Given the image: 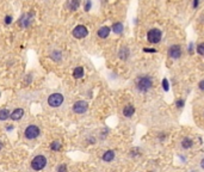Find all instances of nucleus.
<instances>
[{"mask_svg":"<svg viewBox=\"0 0 204 172\" xmlns=\"http://www.w3.org/2000/svg\"><path fill=\"white\" fill-rule=\"evenodd\" d=\"M162 89H163V91H166V92L170 90V82H168V80L166 79V78L162 79Z\"/></svg>","mask_w":204,"mask_h":172,"instance_id":"5701e85b","label":"nucleus"},{"mask_svg":"<svg viewBox=\"0 0 204 172\" xmlns=\"http://www.w3.org/2000/svg\"><path fill=\"white\" fill-rule=\"evenodd\" d=\"M24 134H25V137H26V139L32 140V139H36V137L41 134V130H40V128L37 127V126H33V124H32V126L26 127Z\"/></svg>","mask_w":204,"mask_h":172,"instance_id":"0eeeda50","label":"nucleus"},{"mask_svg":"<svg viewBox=\"0 0 204 172\" xmlns=\"http://www.w3.org/2000/svg\"><path fill=\"white\" fill-rule=\"evenodd\" d=\"M45 165H47V159L43 156H37L31 161V167L35 171H41L42 168L45 167Z\"/></svg>","mask_w":204,"mask_h":172,"instance_id":"7ed1b4c3","label":"nucleus"},{"mask_svg":"<svg viewBox=\"0 0 204 172\" xmlns=\"http://www.w3.org/2000/svg\"><path fill=\"white\" fill-rule=\"evenodd\" d=\"M88 109V103L85 102V100H78L74 103L73 105V111L78 114V115H81V114H85Z\"/></svg>","mask_w":204,"mask_h":172,"instance_id":"1a4fd4ad","label":"nucleus"},{"mask_svg":"<svg viewBox=\"0 0 204 172\" xmlns=\"http://www.w3.org/2000/svg\"><path fill=\"white\" fill-rule=\"evenodd\" d=\"M123 29H124V26H123V24L119 23V22L115 23V24L112 25V28H111V30H112L115 33H117V35H121V33L123 32Z\"/></svg>","mask_w":204,"mask_h":172,"instance_id":"a211bd4d","label":"nucleus"},{"mask_svg":"<svg viewBox=\"0 0 204 172\" xmlns=\"http://www.w3.org/2000/svg\"><path fill=\"white\" fill-rule=\"evenodd\" d=\"M91 7H92V1H91V0H86V3H85V11L88 12L91 10Z\"/></svg>","mask_w":204,"mask_h":172,"instance_id":"393cba45","label":"nucleus"},{"mask_svg":"<svg viewBox=\"0 0 204 172\" xmlns=\"http://www.w3.org/2000/svg\"><path fill=\"white\" fill-rule=\"evenodd\" d=\"M192 47H193V44L190 43V47H189V53H190V54H192Z\"/></svg>","mask_w":204,"mask_h":172,"instance_id":"7c9ffc66","label":"nucleus"},{"mask_svg":"<svg viewBox=\"0 0 204 172\" xmlns=\"http://www.w3.org/2000/svg\"><path fill=\"white\" fill-rule=\"evenodd\" d=\"M110 31H111V29L109 28V26H102L99 30H98V36L100 37V38H107L109 37V35H110Z\"/></svg>","mask_w":204,"mask_h":172,"instance_id":"4468645a","label":"nucleus"},{"mask_svg":"<svg viewBox=\"0 0 204 172\" xmlns=\"http://www.w3.org/2000/svg\"><path fill=\"white\" fill-rule=\"evenodd\" d=\"M23 115H24V110L22 108H18V109H16L11 112L10 117L13 119V121H19V119L23 117Z\"/></svg>","mask_w":204,"mask_h":172,"instance_id":"9b49d317","label":"nucleus"},{"mask_svg":"<svg viewBox=\"0 0 204 172\" xmlns=\"http://www.w3.org/2000/svg\"><path fill=\"white\" fill-rule=\"evenodd\" d=\"M184 104H185V100H184V99H181V98H179V99H177V100H176V105H177L178 108H183V107H184Z\"/></svg>","mask_w":204,"mask_h":172,"instance_id":"b1692460","label":"nucleus"},{"mask_svg":"<svg viewBox=\"0 0 204 172\" xmlns=\"http://www.w3.org/2000/svg\"><path fill=\"white\" fill-rule=\"evenodd\" d=\"M130 56V49L128 47H122L119 50H118V58L121 60H128V58Z\"/></svg>","mask_w":204,"mask_h":172,"instance_id":"9d476101","label":"nucleus"},{"mask_svg":"<svg viewBox=\"0 0 204 172\" xmlns=\"http://www.w3.org/2000/svg\"><path fill=\"white\" fill-rule=\"evenodd\" d=\"M162 38V32L160 29L158 28H152L151 30H148L147 32V41L152 43V44H156L161 41Z\"/></svg>","mask_w":204,"mask_h":172,"instance_id":"f03ea898","label":"nucleus"},{"mask_svg":"<svg viewBox=\"0 0 204 172\" xmlns=\"http://www.w3.org/2000/svg\"><path fill=\"white\" fill-rule=\"evenodd\" d=\"M190 172H198L197 170H192V171H190Z\"/></svg>","mask_w":204,"mask_h":172,"instance_id":"473e14b6","label":"nucleus"},{"mask_svg":"<svg viewBox=\"0 0 204 172\" xmlns=\"http://www.w3.org/2000/svg\"><path fill=\"white\" fill-rule=\"evenodd\" d=\"M200 167H202V168L204 170V158H203V159L200 160Z\"/></svg>","mask_w":204,"mask_h":172,"instance_id":"2f4dec72","label":"nucleus"},{"mask_svg":"<svg viewBox=\"0 0 204 172\" xmlns=\"http://www.w3.org/2000/svg\"><path fill=\"white\" fill-rule=\"evenodd\" d=\"M73 77L75 78V79H80L84 77V68L81 66L79 67H75L74 68V71H73Z\"/></svg>","mask_w":204,"mask_h":172,"instance_id":"f3484780","label":"nucleus"},{"mask_svg":"<svg viewBox=\"0 0 204 172\" xmlns=\"http://www.w3.org/2000/svg\"><path fill=\"white\" fill-rule=\"evenodd\" d=\"M181 54H183V50H181V47L179 44H173L168 48L167 50V55L168 58L173 59V60H177V59H180L181 58Z\"/></svg>","mask_w":204,"mask_h":172,"instance_id":"423d86ee","label":"nucleus"},{"mask_svg":"<svg viewBox=\"0 0 204 172\" xmlns=\"http://www.w3.org/2000/svg\"><path fill=\"white\" fill-rule=\"evenodd\" d=\"M199 5V0H193V3H192V7L193 9H197Z\"/></svg>","mask_w":204,"mask_h":172,"instance_id":"c756f323","label":"nucleus"},{"mask_svg":"<svg viewBox=\"0 0 204 172\" xmlns=\"http://www.w3.org/2000/svg\"><path fill=\"white\" fill-rule=\"evenodd\" d=\"M10 111L7 109H1L0 110V121H5V119H7L10 117Z\"/></svg>","mask_w":204,"mask_h":172,"instance_id":"aec40b11","label":"nucleus"},{"mask_svg":"<svg viewBox=\"0 0 204 172\" xmlns=\"http://www.w3.org/2000/svg\"><path fill=\"white\" fill-rule=\"evenodd\" d=\"M72 33H73V36L75 38L81 40V38H84V37H86L88 35V30H87V28L85 25H77L75 28L73 29Z\"/></svg>","mask_w":204,"mask_h":172,"instance_id":"6e6552de","label":"nucleus"},{"mask_svg":"<svg viewBox=\"0 0 204 172\" xmlns=\"http://www.w3.org/2000/svg\"><path fill=\"white\" fill-rule=\"evenodd\" d=\"M144 53H156V49H151V48H143Z\"/></svg>","mask_w":204,"mask_h":172,"instance_id":"cd10ccee","label":"nucleus"},{"mask_svg":"<svg viewBox=\"0 0 204 172\" xmlns=\"http://www.w3.org/2000/svg\"><path fill=\"white\" fill-rule=\"evenodd\" d=\"M1 147H3V145H1V142H0V149H1Z\"/></svg>","mask_w":204,"mask_h":172,"instance_id":"72a5a7b5","label":"nucleus"},{"mask_svg":"<svg viewBox=\"0 0 204 172\" xmlns=\"http://www.w3.org/2000/svg\"><path fill=\"white\" fill-rule=\"evenodd\" d=\"M80 6V0H68L67 1V7L70 11H77Z\"/></svg>","mask_w":204,"mask_h":172,"instance_id":"dca6fc26","label":"nucleus"},{"mask_svg":"<svg viewBox=\"0 0 204 172\" xmlns=\"http://www.w3.org/2000/svg\"><path fill=\"white\" fill-rule=\"evenodd\" d=\"M196 50H197V53L199 55H204V42L199 43L197 47H196Z\"/></svg>","mask_w":204,"mask_h":172,"instance_id":"4be33fe9","label":"nucleus"},{"mask_svg":"<svg viewBox=\"0 0 204 172\" xmlns=\"http://www.w3.org/2000/svg\"><path fill=\"white\" fill-rule=\"evenodd\" d=\"M102 159H103L105 163H110V161H112V160L115 159V152H114V151H106V152L103 154Z\"/></svg>","mask_w":204,"mask_h":172,"instance_id":"2eb2a0df","label":"nucleus"},{"mask_svg":"<svg viewBox=\"0 0 204 172\" xmlns=\"http://www.w3.org/2000/svg\"><path fill=\"white\" fill-rule=\"evenodd\" d=\"M153 85H154L153 78L151 75H148V74L139 75L135 79V89L140 93H147V92H149L153 89Z\"/></svg>","mask_w":204,"mask_h":172,"instance_id":"f257e3e1","label":"nucleus"},{"mask_svg":"<svg viewBox=\"0 0 204 172\" xmlns=\"http://www.w3.org/2000/svg\"><path fill=\"white\" fill-rule=\"evenodd\" d=\"M58 172H67V166L66 165H60L59 167H58Z\"/></svg>","mask_w":204,"mask_h":172,"instance_id":"a878e982","label":"nucleus"},{"mask_svg":"<svg viewBox=\"0 0 204 172\" xmlns=\"http://www.w3.org/2000/svg\"><path fill=\"white\" fill-rule=\"evenodd\" d=\"M50 58H51L54 61H61V59H62V54H61V51H60V50H54L53 53L50 54Z\"/></svg>","mask_w":204,"mask_h":172,"instance_id":"6ab92c4d","label":"nucleus"},{"mask_svg":"<svg viewBox=\"0 0 204 172\" xmlns=\"http://www.w3.org/2000/svg\"><path fill=\"white\" fill-rule=\"evenodd\" d=\"M50 148L53 151H60L61 149V142L60 141H53L50 145Z\"/></svg>","mask_w":204,"mask_h":172,"instance_id":"412c9836","label":"nucleus"},{"mask_svg":"<svg viewBox=\"0 0 204 172\" xmlns=\"http://www.w3.org/2000/svg\"><path fill=\"white\" fill-rule=\"evenodd\" d=\"M198 89H199L202 92H204V79L200 80V81L198 82Z\"/></svg>","mask_w":204,"mask_h":172,"instance_id":"bb28decb","label":"nucleus"},{"mask_svg":"<svg viewBox=\"0 0 204 172\" xmlns=\"http://www.w3.org/2000/svg\"><path fill=\"white\" fill-rule=\"evenodd\" d=\"M32 21H33V12L24 13V14H22L19 21H18V25H19L21 28H23V29H26L31 25Z\"/></svg>","mask_w":204,"mask_h":172,"instance_id":"20e7f679","label":"nucleus"},{"mask_svg":"<svg viewBox=\"0 0 204 172\" xmlns=\"http://www.w3.org/2000/svg\"><path fill=\"white\" fill-rule=\"evenodd\" d=\"M134 114H135V107L133 104H127L123 108V115L125 117H131Z\"/></svg>","mask_w":204,"mask_h":172,"instance_id":"f8f14e48","label":"nucleus"},{"mask_svg":"<svg viewBox=\"0 0 204 172\" xmlns=\"http://www.w3.org/2000/svg\"><path fill=\"white\" fill-rule=\"evenodd\" d=\"M12 23V17L11 16H6L5 17V24H11Z\"/></svg>","mask_w":204,"mask_h":172,"instance_id":"c85d7f7f","label":"nucleus"},{"mask_svg":"<svg viewBox=\"0 0 204 172\" xmlns=\"http://www.w3.org/2000/svg\"><path fill=\"white\" fill-rule=\"evenodd\" d=\"M63 103V96L61 93H53L48 98V104L51 108H58Z\"/></svg>","mask_w":204,"mask_h":172,"instance_id":"39448f33","label":"nucleus"},{"mask_svg":"<svg viewBox=\"0 0 204 172\" xmlns=\"http://www.w3.org/2000/svg\"><path fill=\"white\" fill-rule=\"evenodd\" d=\"M180 146H181L183 149H190L193 146V141H192V139H190V137H184V139L181 140V142H180Z\"/></svg>","mask_w":204,"mask_h":172,"instance_id":"ddd939ff","label":"nucleus"}]
</instances>
